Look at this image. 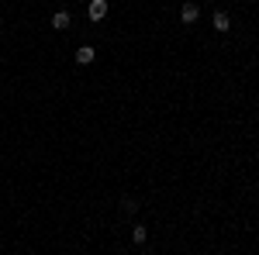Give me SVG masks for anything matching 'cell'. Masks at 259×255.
<instances>
[{"mask_svg": "<svg viewBox=\"0 0 259 255\" xmlns=\"http://www.w3.org/2000/svg\"><path fill=\"white\" fill-rule=\"evenodd\" d=\"M93 59H97V49H93V45H80V49H76V62H80V66H90Z\"/></svg>", "mask_w": 259, "mask_h": 255, "instance_id": "obj_1", "label": "cell"}, {"mask_svg": "<svg viewBox=\"0 0 259 255\" xmlns=\"http://www.w3.org/2000/svg\"><path fill=\"white\" fill-rule=\"evenodd\" d=\"M69 21H73V17H69V11H56V14H52V28H56V31H66V28H69Z\"/></svg>", "mask_w": 259, "mask_h": 255, "instance_id": "obj_4", "label": "cell"}, {"mask_svg": "<svg viewBox=\"0 0 259 255\" xmlns=\"http://www.w3.org/2000/svg\"><path fill=\"white\" fill-rule=\"evenodd\" d=\"M107 17V0H90V21H104Z\"/></svg>", "mask_w": 259, "mask_h": 255, "instance_id": "obj_2", "label": "cell"}, {"mask_svg": "<svg viewBox=\"0 0 259 255\" xmlns=\"http://www.w3.org/2000/svg\"><path fill=\"white\" fill-rule=\"evenodd\" d=\"M228 28H232V17H228L225 11H218V14H214V31H228Z\"/></svg>", "mask_w": 259, "mask_h": 255, "instance_id": "obj_5", "label": "cell"}, {"mask_svg": "<svg viewBox=\"0 0 259 255\" xmlns=\"http://www.w3.org/2000/svg\"><path fill=\"white\" fill-rule=\"evenodd\" d=\"M131 238H135V245H145V238H149V235H145V228H142V224H135Z\"/></svg>", "mask_w": 259, "mask_h": 255, "instance_id": "obj_6", "label": "cell"}, {"mask_svg": "<svg viewBox=\"0 0 259 255\" xmlns=\"http://www.w3.org/2000/svg\"><path fill=\"white\" fill-rule=\"evenodd\" d=\"M197 17H201V11H197L194 4H183V7H180V21H183V24H194Z\"/></svg>", "mask_w": 259, "mask_h": 255, "instance_id": "obj_3", "label": "cell"}, {"mask_svg": "<svg viewBox=\"0 0 259 255\" xmlns=\"http://www.w3.org/2000/svg\"><path fill=\"white\" fill-rule=\"evenodd\" d=\"M121 210H125V214H135V210H138L135 197H125V200H121Z\"/></svg>", "mask_w": 259, "mask_h": 255, "instance_id": "obj_7", "label": "cell"}]
</instances>
